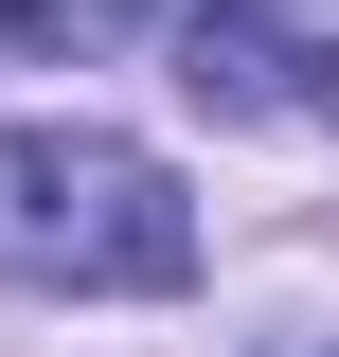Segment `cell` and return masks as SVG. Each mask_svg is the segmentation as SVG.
Wrapping results in <instances>:
<instances>
[{"instance_id": "2", "label": "cell", "mask_w": 339, "mask_h": 357, "mask_svg": "<svg viewBox=\"0 0 339 357\" xmlns=\"http://www.w3.org/2000/svg\"><path fill=\"white\" fill-rule=\"evenodd\" d=\"M179 89L214 126H339V0H179Z\"/></svg>"}, {"instance_id": "1", "label": "cell", "mask_w": 339, "mask_h": 357, "mask_svg": "<svg viewBox=\"0 0 339 357\" xmlns=\"http://www.w3.org/2000/svg\"><path fill=\"white\" fill-rule=\"evenodd\" d=\"M0 268L18 286H72V304L197 286V197L126 126H0Z\"/></svg>"}, {"instance_id": "3", "label": "cell", "mask_w": 339, "mask_h": 357, "mask_svg": "<svg viewBox=\"0 0 339 357\" xmlns=\"http://www.w3.org/2000/svg\"><path fill=\"white\" fill-rule=\"evenodd\" d=\"M143 0H0V72L18 54H89V36H126Z\"/></svg>"}]
</instances>
